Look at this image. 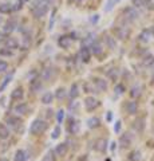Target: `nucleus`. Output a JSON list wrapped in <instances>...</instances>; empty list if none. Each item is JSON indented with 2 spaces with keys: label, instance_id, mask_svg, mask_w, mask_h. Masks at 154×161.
I'll return each mask as SVG.
<instances>
[{
  "label": "nucleus",
  "instance_id": "nucleus-23",
  "mask_svg": "<svg viewBox=\"0 0 154 161\" xmlns=\"http://www.w3.org/2000/svg\"><path fill=\"white\" fill-rule=\"evenodd\" d=\"M79 130V124L75 122V121L72 119V117H70V126H68V132L71 134H77Z\"/></svg>",
  "mask_w": 154,
  "mask_h": 161
},
{
  "label": "nucleus",
  "instance_id": "nucleus-3",
  "mask_svg": "<svg viewBox=\"0 0 154 161\" xmlns=\"http://www.w3.org/2000/svg\"><path fill=\"white\" fill-rule=\"evenodd\" d=\"M123 18H125L126 20H129V22H135V20L140 18V12H138L137 8L134 7H127L123 9Z\"/></svg>",
  "mask_w": 154,
  "mask_h": 161
},
{
  "label": "nucleus",
  "instance_id": "nucleus-51",
  "mask_svg": "<svg viewBox=\"0 0 154 161\" xmlns=\"http://www.w3.org/2000/svg\"><path fill=\"white\" fill-rule=\"evenodd\" d=\"M110 149H111L113 152H114V150L117 149V142H111V147H110Z\"/></svg>",
  "mask_w": 154,
  "mask_h": 161
},
{
  "label": "nucleus",
  "instance_id": "nucleus-9",
  "mask_svg": "<svg viewBox=\"0 0 154 161\" xmlns=\"http://www.w3.org/2000/svg\"><path fill=\"white\" fill-rule=\"evenodd\" d=\"M79 58H81V60H82V62H84V63H87L88 60H90L91 53H90V50H88L87 46H83L81 48V51H79Z\"/></svg>",
  "mask_w": 154,
  "mask_h": 161
},
{
  "label": "nucleus",
  "instance_id": "nucleus-43",
  "mask_svg": "<svg viewBox=\"0 0 154 161\" xmlns=\"http://www.w3.org/2000/svg\"><path fill=\"white\" fill-rule=\"evenodd\" d=\"M42 161H55V156H54V152L52 150H50V152L44 156V158Z\"/></svg>",
  "mask_w": 154,
  "mask_h": 161
},
{
  "label": "nucleus",
  "instance_id": "nucleus-16",
  "mask_svg": "<svg viewBox=\"0 0 154 161\" xmlns=\"http://www.w3.org/2000/svg\"><path fill=\"white\" fill-rule=\"evenodd\" d=\"M126 110H127L129 114H135L137 110H138V103L135 101H129L126 103Z\"/></svg>",
  "mask_w": 154,
  "mask_h": 161
},
{
  "label": "nucleus",
  "instance_id": "nucleus-33",
  "mask_svg": "<svg viewBox=\"0 0 154 161\" xmlns=\"http://www.w3.org/2000/svg\"><path fill=\"white\" fill-rule=\"evenodd\" d=\"M40 89H42V83H40V80H39V79H34L32 82H31V92L36 93V92H39Z\"/></svg>",
  "mask_w": 154,
  "mask_h": 161
},
{
  "label": "nucleus",
  "instance_id": "nucleus-46",
  "mask_svg": "<svg viewBox=\"0 0 154 161\" xmlns=\"http://www.w3.org/2000/svg\"><path fill=\"white\" fill-rule=\"evenodd\" d=\"M59 136H61V126H56L55 129H54V132H52V134H51V137H52L54 140H56Z\"/></svg>",
  "mask_w": 154,
  "mask_h": 161
},
{
  "label": "nucleus",
  "instance_id": "nucleus-28",
  "mask_svg": "<svg viewBox=\"0 0 154 161\" xmlns=\"http://www.w3.org/2000/svg\"><path fill=\"white\" fill-rule=\"evenodd\" d=\"M141 86L140 85H135V86H133L131 90H130V97L131 98H138L141 95Z\"/></svg>",
  "mask_w": 154,
  "mask_h": 161
},
{
  "label": "nucleus",
  "instance_id": "nucleus-29",
  "mask_svg": "<svg viewBox=\"0 0 154 161\" xmlns=\"http://www.w3.org/2000/svg\"><path fill=\"white\" fill-rule=\"evenodd\" d=\"M11 12H12V6L9 3L0 4V14H11Z\"/></svg>",
  "mask_w": 154,
  "mask_h": 161
},
{
  "label": "nucleus",
  "instance_id": "nucleus-20",
  "mask_svg": "<svg viewBox=\"0 0 154 161\" xmlns=\"http://www.w3.org/2000/svg\"><path fill=\"white\" fill-rule=\"evenodd\" d=\"M27 110H28L27 103H19V105H16V106H15L13 112L16 113V114L23 115V114H26V113H27Z\"/></svg>",
  "mask_w": 154,
  "mask_h": 161
},
{
  "label": "nucleus",
  "instance_id": "nucleus-19",
  "mask_svg": "<svg viewBox=\"0 0 154 161\" xmlns=\"http://www.w3.org/2000/svg\"><path fill=\"white\" fill-rule=\"evenodd\" d=\"M88 50H90V53L94 54V55H99L102 53V46L99 44L98 42H93L90 44V47H88Z\"/></svg>",
  "mask_w": 154,
  "mask_h": 161
},
{
  "label": "nucleus",
  "instance_id": "nucleus-34",
  "mask_svg": "<svg viewBox=\"0 0 154 161\" xmlns=\"http://www.w3.org/2000/svg\"><path fill=\"white\" fill-rule=\"evenodd\" d=\"M0 55H2V57H12V55H13V50L4 47V48L0 50Z\"/></svg>",
  "mask_w": 154,
  "mask_h": 161
},
{
  "label": "nucleus",
  "instance_id": "nucleus-17",
  "mask_svg": "<svg viewBox=\"0 0 154 161\" xmlns=\"http://www.w3.org/2000/svg\"><path fill=\"white\" fill-rule=\"evenodd\" d=\"M87 126L90 129H97L101 126V119H99L98 117H91L87 119Z\"/></svg>",
  "mask_w": 154,
  "mask_h": 161
},
{
  "label": "nucleus",
  "instance_id": "nucleus-37",
  "mask_svg": "<svg viewBox=\"0 0 154 161\" xmlns=\"http://www.w3.org/2000/svg\"><path fill=\"white\" fill-rule=\"evenodd\" d=\"M55 97H56L58 99H63L64 97H66V90H64L63 87H59V89L56 90V93H55Z\"/></svg>",
  "mask_w": 154,
  "mask_h": 161
},
{
  "label": "nucleus",
  "instance_id": "nucleus-27",
  "mask_svg": "<svg viewBox=\"0 0 154 161\" xmlns=\"http://www.w3.org/2000/svg\"><path fill=\"white\" fill-rule=\"evenodd\" d=\"M150 38H151V31L150 30H145V31H142L141 32V35H140V40L141 42H143V43H147L149 40H150Z\"/></svg>",
  "mask_w": 154,
  "mask_h": 161
},
{
  "label": "nucleus",
  "instance_id": "nucleus-36",
  "mask_svg": "<svg viewBox=\"0 0 154 161\" xmlns=\"http://www.w3.org/2000/svg\"><path fill=\"white\" fill-rule=\"evenodd\" d=\"M143 8L149 9V11H153L154 9V2L153 0H143Z\"/></svg>",
  "mask_w": 154,
  "mask_h": 161
},
{
  "label": "nucleus",
  "instance_id": "nucleus-30",
  "mask_svg": "<svg viewBox=\"0 0 154 161\" xmlns=\"http://www.w3.org/2000/svg\"><path fill=\"white\" fill-rule=\"evenodd\" d=\"M119 2H121V0H107V2H106V6H105V11H106V12H110L111 9L115 7Z\"/></svg>",
  "mask_w": 154,
  "mask_h": 161
},
{
  "label": "nucleus",
  "instance_id": "nucleus-11",
  "mask_svg": "<svg viewBox=\"0 0 154 161\" xmlns=\"http://www.w3.org/2000/svg\"><path fill=\"white\" fill-rule=\"evenodd\" d=\"M94 85H95V89L98 90V92H106L107 90V82L105 79L102 78H95L94 79Z\"/></svg>",
  "mask_w": 154,
  "mask_h": 161
},
{
  "label": "nucleus",
  "instance_id": "nucleus-6",
  "mask_svg": "<svg viewBox=\"0 0 154 161\" xmlns=\"http://www.w3.org/2000/svg\"><path fill=\"white\" fill-rule=\"evenodd\" d=\"M98 106H99V101L95 99L94 97H87L86 99H84V108H86L88 112H91V110H95Z\"/></svg>",
  "mask_w": 154,
  "mask_h": 161
},
{
  "label": "nucleus",
  "instance_id": "nucleus-18",
  "mask_svg": "<svg viewBox=\"0 0 154 161\" xmlns=\"http://www.w3.org/2000/svg\"><path fill=\"white\" fill-rule=\"evenodd\" d=\"M27 158H28V156H27V153H26V150L19 149V150H16V153H15L13 161H26Z\"/></svg>",
  "mask_w": 154,
  "mask_h": 161
},
{
  "label": "nucleus",
  "instance_id": "nucleus-40",
  "mask_svg": "<svg viewBox=\"0 0 154 161\" xmlns=\"http://www.w3.org/2000/svg\"><path fill=\"white\" fill-rule=\"evenodd\" d=\"M78 108H79V102H77V101H72V102L68 105V110H70L71 113H75Z\"/></svg>",
  "mask_w": 154,
  "mask_h": 161
},
{
  "label": "nucleus",
  "instance_id": "nucleus-35",
  "mask_svg": "<svg viewBox=\"0 0 154 161\" xmlns=\"http://www.w3.org/2000/svg\"><path fill=\"white\" fill-rule=\"evenodd\" d=\"M107 77L110 78L111 80H115L118 78V70L117 69H111V70H109L107 71Z\"/></svg>",
  "mask_w": 154,
  "mask_h": 161
},
{
  "label": "nucleus",
  "instance_id": "nucleus-21",
  "mask_svg": "<svg viewBox=\"0 0 154 161\" xmlns=\"http://www.w3.org/2000/svg\"><path fill=\"white\" fill-rule=\"evenodd\" d=\"M153 63H154V55L147 54V55H145V57H143V59H142V64H143L145 67H150Z\"/></svg>",
  "mask_w": 154,
  "mask_h": 161
},
{
  "label": "nucleus",
  "instance_id": "nucleus-42",
  "mask_svg": "<svg viewBox=\"0 0 154 161\" xmlns=\"http://www.w3.org/2000/svg\"><path fill=\"white\" fill-rule=\"evenodd\" d=\"M63 119H64V110H58V113H56V121H58V124H62L63 122Z\"/></svg>",
  "mask_w": 154,
  "mask_h": 161
},
{
  "label": "nucleus",
  "instance_id": "nucleus-45",
  "mask_svg": "<svg viewBox=\"0 0 154 161\" xmlns=\"http://www.w3.org/2000/svg\"><path fill=\"white\" fill-rule=\"evenodd\" d=\"M8 69V63L6 60H0V73H6Z\"/></svg>",
  "mask_w": 154,
  "mask_h": 161
},
{
  "label": "nucleus",
  "instance_id": "nucleus-5",
  "mask_svg": "<svg viewBox=\"0 0 154 161\" xmlns=\"http://www.w3.org/2000/svg\"><path fill=\"white\" fill-rule=\"evenodd\" d=\"M131 144H133V137L129 133H125V134H122L121 137H119V147L121 148L126 149V148L130 147Z\"/></svg>",
  "mask_w": 154,
  "mask_h": 161
},
{
  "label": "nucleus",
  "instance_id": "nucleus-48",
  "mask_svg": "<svg viewBox=\"0 0 154 161\" xmlns=\"http://www.w3.org/2000/svg\"><path fill=\"white\" fill-rule=\"evenodd\" d=\"M22 4H23V3L20 2V0H18V2L12 6V11H19V9L22 8Z\"/></svg>",
  "mask_w": 154,
  "mask_h": 161
},
{
  "label": "nucleus",
  "instance_id": "nucleus-1",
  "mask_svg": "<svg viewBox=\"0 0 154 161\" xmlns=\"http://www.w3.org/2000/svg\"><path fill=\"white\" fill-rule=\"evenodd\" d=\"M48 6H50V3L47 0H35L31 6V12L36 19H40L47 14Z\"/></svg>",
  "mask_w": 154,
  "mask_h": 161
},
{
  "label": "nucleus",
  "instance_id": "nucleus-54",
  "mask_svg": "<svg viewBox=\"0 0 154 161\" xmlns=\"http://www.w3.org/2000/svg\"><path fill=\"white\" fill-rule=\"evenodd\" d=\"M151 85H154V77H153V79H151Z\"/></svg>",
  "mask_w": 154,
  "mask_h": 161
},
{
  "label": "nucleus",
  "instance_id": "nucleus-13",
  "mask_svg": "<svg viewBox=\"0 0 154 161\" xmlns=\"http://www.w3.org/2000/svg\"><path fill=\"white\" fill-rule=\"evenodd\" d=\"M67 152H68V147L66 144H59V145H56V148H55V153L56 156H59V157H64V156L67 154Z\"/></svg>",
  "mask_w": 154,
  "mask_h": 161
},
{
  "label": "nucleus",
  "instance_id": "nucleus-10",
  "mask_svg": "<svg viewBox=\"0 0 154 161\" xmlns=\"http://www.w3.org/2000/svg\"><path fill=\"white\" fill-rule=\"evenodd\" d=\"M143 128H145V121H143V118H137V119L131 124V129L135 130V133L143 132Z\"/></svg>",
  "mask_w": 154,
  "mask_h": 161
},
{
  "label": "nucleus",
  "instance_id": "nucleus-25",
  "mask_svg": "<svg viewBox=\"0 0 154 161\" xmlns=\"http://www.w3.org/2000/svg\"><path fill=\"white\" fill-rule=\"evenodd\" d=\"M9 137V130L4 124H0V138L2 140H7Z\"/></svg>",
  "mask_w": 154,
  "mask_h": 161
},
{
  "label": "nucleus",
  "instance_id": "nucleus-7",
  "mask_svg": "<svg viewBox=\"0 0 154 161\" xmlns=\"http://www.w3.org/2000/svg\"><path fill=\"white\" fill-rule=\"evenodd\" d=\"M58 44L61 48H68L72 44V38L68 36V35H62L58 39Z\"/></svg>",
  "mask_w": 154,
  "mask_h": 161
},
{
  "label": "nucleus",
  "instance_id": "nucleus-47",
  "mask_svg": "<svg viewBox=\"0 0 154 161\" xmlns=\"http://www.w3.org/2000/svg\"><path fill=\"white\" fill-rule=\"evenodd\" d=\"M106 42H107V44H109V46H110V48H115V46H117V44H115V42H114V40H113V38L107 36V38H106Z\"/></svg>",
  "mask_w": 154,
  "mask_h": 161
},
{
  "label": "nucleus",
  "instance_id": "nucleus-22",
  "mask_svg": "<svg viewBox=\"0 0 154 161\" xmlns=\"http://www.w3.org/2000/svg\"><path fill=\"white\" fill-rule=\"evenodd\" d=\"M68 95H70L71 99H75L78 95H79V86H78L77 83H72L71 85V89H70V92H68Z\"/></svg>",
  "mask_w": 154,
  "mask_h": 161
},
{
  "label": "nucleus",
  "instance_id": "nucleus-8",
  "mask_svg": "<svg viewBox=\"0 0 154 161\" xmlns=\"http://www.w3.org/2000/svg\"><path fill=\"white\" fill-rule=\"evenodd\" d=\"M6 124H8L9 126L13 128V129H18L22 125V119L19 118L18 115H8L6 118Z\"/></svg>",
  "mask_w": 154,
  "mask_h": 161
},
{
  "label": "nucleus",
  "instance_id": "nucleus-26",
  "mask_svg": "<svg viewBox=\"0 0 154 161\" xmlns=\"http://www.w3.org/2000/svg\"><path fill=\"white\" fill-rule=\"evenodd\" d=\"M12 78H13V73H9V74L7 75V77L4 78L3 83L0 85V93H2L3 90H4V89H6V87L8 86V85H9V82H11V80H12Z\"/></svg>",
  "mask_w": 154,
  "mask_h": 161
},
{
  "label": "nucleus",
  "instance_id": "nucleus-38",
  "mask_svg": "<svg viewBox=\"0 0 154 161\" xmlns=\"http://www.w3.org/2000/svg\"><path fill=\"white\" fill-rule=\"evenodd\" d=\"M129 158H130L131 161H140L141 160V152H140V150H135V152H133L130 154V157H129Z\"/></svg>",
  "mask_w": 154,
  "mask_h": 161
},
{
  "label": "nucleus",
  "instance_id": "nucleus-50",
  "mask_svg": "<svg viewBox=\"0 0 154 161\" xmlns=\"http://www.w3.org/2000/svg\"><path fill=\"white\" fill-rule=\"evenodd\" d=\"M98 19H99L98 15H94V18H90V22L91 23H95V22H98Z\"/></svg>",
  "mask_w": 154,
  "mask_h": 161
},
{
  "label": "nucleus",
  "instance_id": "nucleus-58",
  "mask_svg": "<svg viewBox=\"0 0 154 161\" xmlns=\"http://www.w3.org/2000/svg\"><path fill=\"white\" fill-rule=\"evenodd\" d=\"M0 38H2V35H0Z\"/></svg>",
  "mask_w": 154,
  "mask_h": 161
},
{
  "label": "nucleus",
  "instance_id": "nucleus-55",
  "mask_svg": "<svg viewBox=\"0 0 154 161\" xmlns=\"http://www.w3.org/2000/svg\"><path fill=\"white\" fill-rule=\"evenodd\" d=\"M20 2H22V3H24V2H28V0H20Z\"/></svg>",
  "mask_w": 154,
  "mask_h": 161
},
{
  "label": "nucleus",
  "instance_id": "nucleus-52",
  "mask_svg": "<svg viewBox=\"0 0 154 161\" xmlns=\"http://www.w3.org/2000/svg\"><path fill=\"white\" fill-rule=\"evenodd\" d=\"M107 119H109V121L111 119V113H110V112H109V114H107Z\"/></svg>",
  "mask_w": 154,
  "mask_h": 161
},
{
  "label": "nucleus",
  "instance_id": "nucleus-59",
  "mask_svg": "<svg viewBox=\"0 0 154 161\" xmlns=\"http://www.w3.org/2000/svg\"><path fill=\"white\" fill-rule=\"evenodd\" d=\"M153 105H154V102H153Z\"/></svg>",
  "mask_w": 154,
  "mask_h": 161
},
{
  "label": "nucleus",
  "instance_id": "nucleus-31",
  "mask_svg": "<svg viewBox=\"0 0 154 161\" xmlns=\"http://www.w3.org/2000/svg\"><path fill=\"white\" fill-rule=\"evenodd\" d=\"M23 89L22 87H18V89H15L13 92H12V94H11V98L12 99H22L23 98Z\"/></svg>",
  "mask_w": 154,
  "mask_h": 161
},
{
  "label": "nucleus",
  "instance_id": "nucleus-49",
  "mask_svg": "<svg viewBox=\"0 0 154 161\" xmlns=\"http://www.w3.org/2000/svg\"><path fill=\"white\" fill-rule=\"evenodd\" d=\"M121 126H122V122H121V121H117V122H115V126H114V132L119 133V132H121Z\"/></svg>",
  "mask_w": 154,
  "mask_h": 161
},
{
  "label": "nucleus",
  "instance_id": "nucleus-60",
  "mask_svg": "<svg viewBox=\"0 0 154 161\" xmlns=\"http://www.w3.org/2000/svg\"><path fill=\"white\" fill-rule=\"evenodd\" d=\"M153 2H154V0H153Z\"/></svg>",
  "mask_w": 154,
  "mask_h": 161
},
{
  "label": "nucleus",
  "instance_id": "nucleus-15",
  "mask_svg": "<svg viewBox=\"0 0 154 161\" xmlns=\"http://www.w3.org/2000/svg\"><path fill=\"white\" fill-rule=\"evenodd\" d=\"M4 46L7 48H11V50H16L19 47V42L15 38H7L4 40Z\"/></svg>",
  "mask_w": 154,
  "mask_h": 161
},
{
  "label": "nucleus",
  "instance_id": "nucleus-2",
  "mask_svg": "<svg viewBox=\"0 0 154 161\" xmlns=\"http://www.w3.org/2000/svg\"><path fill=\"white\" fill-rule=\"evenodd\" d=\"M46 129H47V122L46 121H43V119H35L34 122L31 124V126H29V132H31L32 134H42L46 132Z\"/></svg>",
  "mask_w": 154,
  "mask_h": 161
},
{
  "label": "nucleus",
  "instance_id": "nucleus-4",
  "mask_svg": "<svg viewBox=\"0 0 154 161\" xmlns=\"http://www.w3.org/2000/svg\"><path fill=\"white\" fill-rule=\"evenodd\" d=\"M113 32H114V35H115L118 39H127L129 36H130V30L126 28V27H122V26L114 27Z\"/></svg>",
  "mask_w": 154,
  "mask_h": 161
},
{
  "label": "nucleus",
  "instance_id": "nucleus-56",
  "mask_svg": "<svg viewBox=\"0 0 154 161\" xmlns=\"http://www.w3.org/2000/svg\"><path fill=\"white\" fill-rule=\"evenodd\" d=\"M68 2H74V0H68Z\"/></svg>",
  "mask_w": 154,
  "mask_h": 161
},
{
  "label": "nucleus",
  "instance_id": "nucleus-53",
  "mask_svg": "<svg viewBox=\"0 0 154 161\" xmlns=\"http://www.w3.org/2000/svg\"><path fill=\"white\" fill-rule=\"evenodd\" d=\"M0 161H8V160H7V158H3V157H2V158H0Z\"/></svg>",
  "mask_w": 154,
  "mask_h": 161
},
{
  "label": "nucleus",
  "instance_id": "nucleus-57",
  "mask_svg": "<svg viewBox=\"0 0 154 161\" xmlns=\"http://www.w3.org/2000/svg\"><path fill=\"white\" fill-rule=\"evenodd\" d=\"M153 34H154V30H153Z\"/></svg>",
  "mask_w": 154,
  "mask_h": 161
},
{
  "label": "nucleus",
  "instance_id": "nucleus-12",
  "mask_svg": "<svg viewBox=\"0 0 154 161\" xmlns=\"http://www.w3.org/2000/svg\"><path fill=\"white\" fill-rule=\"evenodd\" d=\"M15 27H16V22H15V20H8V22L4 24V27H3V34L4 35H9L11 32H13Z\"/></svg>",
  "mask_w": 154,
  "mask_h": 161
},
{
  "label": "nucleus",
  "instance_id": "nucleus-44",
  "mask_svg": "<svg viewBox=\"0 0 154 161\" xmlns=\"http://www.w3.org/2000/svg\"><path fill=\"white\" fill-rule=\"evenodd\" d=\"M134 8H143V0H131Z\"/></svg>",
  "mask_w": 154,
  "mask_h": 161
},
{
  "label": "nucleus",
  "instance_id": "nucleus-14",
  "mask_svg": "<svg viewBox=\"0 0 154 161\" xmlns=\"http://www.w3.org/2000/svg\"><path fill=\"white\" fill-rule=\"evenodd\" d=\"M54 75H55V70H54L52 67H47L42 71V79L43 80H50L51 78H54Z\"/></svg>",
  "mask_w": 154,
  "mask_h": 161
},
{
  "label": "nucleus",
  "instance_id": "nucleus-39",
  "mask_svg": "<svg viewBox=\"0 0 154 161\" xmlns=\"http://www.w3.org/2000/svg\"><path fill=\"white\" fill-rule=\"evenodd\" d=\"M83 90L86 93H94V90H95V87L93 86V83H88V82H86L83 85Z\"/></svg>",
  "mask_w": 154,
  "mask_h": 161
},
{
  "label": "nucleus",
  "instance_id": "nucleus-32",
  "mask_svg": "<svg viewBox=\"0 0 154 161\" xmlns=\"http://www.w3.org/2000/svg\"><path fill=\"white\" fill-rule=\"evenodd\" d=\"M52 99H54V94L52 93H44L43 94V97H42V102L44 103V105H50L52 102Z\"/></svg>",
  "mask_w": 154,
  "mask_h": 161
},
{
  "label": "nucleus",
  "instance_id": "nucleus-24",
  "mask_svg": "<svg viewBox=\"0 0 154 161\" xmlns=\"http://www.w3.org/2000/svg\"><path fill=\"white\" fill-rule=\"evenodd\" d=\"M97 150H99V152H105V150L107 149V141L105 138H101L97 141V147H95Z\"/></svg>",
  "mask_w": 154,
  "mask_h": 161
},
{
  "label": "nucleus",
  "instance_id": "nucleus-41",
  "mask_svg": "<svg viewBox=\"0 0 154 161\" xmlns=\"http://www.w3.org/2000/svg\"><path fill=\"white\" fill-rule=\"evenodd\" d=\"M114 92H115L118 95H121V94H123V93L126 92V89H125V86H123V85L119 83V85H117V86H115V89H114Z\"/></svg>",
  "mask_w": 154,
  "mask_h": 161
}]
</instances>
